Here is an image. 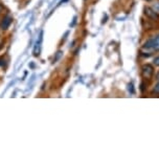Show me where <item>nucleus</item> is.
<instances>
[{
	"instance_id": "nucleus-1",
	"label": "nucleus",
	"mask_w": 159,
	"mask_h": 160,
	"mask_svg": "<svg viewBox=\"0 0 159 160\" xmlns=\"http://www.w3.org/2000/svg\"><path fill=\"white\" fill-rule=\"evenodd\" d=\"M142 48L149 51H159V36H155V37L147 40Z\"/></svg>"
},
{
	"instance_id": "nucleus-2",
	"label": "nucleus",
	"mask_w": 159,
	"mask_h": 160,
	"mask_svg": "<svg viewBox=\"0 0 159 160\" xmlns=\"http://www.w3.org/2000/svg\"><path fill=\"white\" fill-rule=\"evenodd\" d=\"M142 72L143 78H152L153 74H154V68H153L152 65L146 64V65L142 66Z\"/></svg>"
},
{
	"instance_id": "nucleus-3",
	"label": "nucleus",
	"mask_w": 159,
	"mask_h": 160,
	"mask_svg": "<svg viewBox=\"0 0 159 160\" xmlns=\"http://www.w3.org/2000/svg\"><path fill=\"white\" fill-rule=\"evenodd\" d=\"M145 14L150 18V19H153V20L159 19V15L156 13L154 10H152L151 8H145Z\"/></svg>"
},
{
	"instance_id": "nucleus-4",
	"label": "nucleus",
	"mask_w": 159,
	"mask_h": 160,
	"mask_svg": "<svg viewBox=\"0 0 159 160\" xmlns=\"http://www.w3.org/2000/svg\"><path fill=\"white\" fill-rule=\"evenodd\" d=\"M42 36H43V32H41L40 37H39V40L36 42L35 48H34V56H39L40 55V51H41V43H42Z\"/></svg>"
},
{
	"instance_id": "nucleus-5",
	"label": "nucleus",
	"mask_w": 159,
	"mask_h": 160,
	"mask_svg": "<svg viewBox=\"0 0 159 160\" xmlns=\"http://www.w3.org/2000/svg\"><path fill=\"white\" fill-rule=\"evenodd\" d=\"M12 21H13V19H12V17L10 16H7L3 19V21L1 22V24H0V26H1V28L2 29H7L8 28H10V25H11V23H12Z\"/></svg>"
},
{
	"instance_id": "nucleus-6",
	"label": "nucleus",
	"mask_w": 159,
	"mask_h": 160,
	"mask_svg": "<svg viewBox=\"0 0 159 160\" xmlns=\"http://www.w3.org/2000/svg\"><path fill=\"white\" fill-rule=\"evenodd\" d=\"M153 93H156V94H159V82L155 85L154 89H153Z\"/></svg>"
},
{
	"instance_id": "nucleus-7",
	"label": "nucleus",
	"mask_w": 159,
	"mask_h": 160,
	"mask_svg": "<svg viewBox=\"0 0 159 160\" xmlns=\"http://www.w3.org/2000/svg\"><path fill=\"white\" fill-rule=\"evenodd\" d=\"M153 10L155 12H159V2H156L154 4V7H153Z\"/></svg>"
},
{
	"instance_id": "nucleus-8",
	"label": "nucleus",
	"mask_w": 159,
	"mask_h": 160,
	"mask_svg": "<svg viewBox=\"0 0 159 160\" xmlns=\"http://www.w3.org/2000/svg\"><path fill=\"white\" fill-rule=\"evenodd\" d=\"M154 64L156 66H159V57H157V58L154 59Z\"/></svg>"
},
{
	"instance_id": "nucleus-9",
	"label": "nucleus",
	"mask_w": 159,
	"mask_h": 160,
	"mask_svg": "<svg viewBox=\"0 0 159 160\" xmlns=\"http://www.w3.org/2000/svg\"><path fill=\"white\" fill-rule=\"evenodd\" d=\"M146 1H151V0H146Z\"/></svg>"
}]
</instances>
